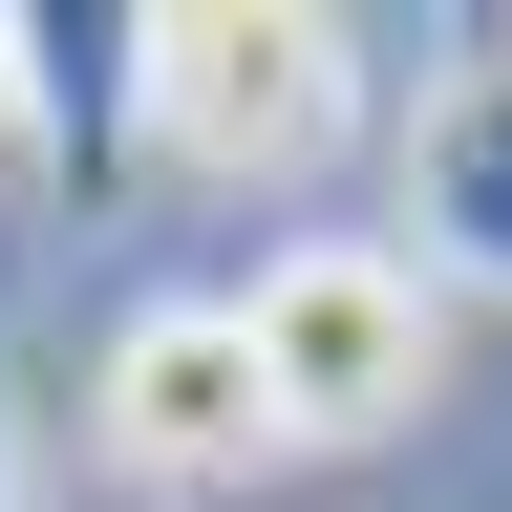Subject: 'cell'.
I'll use <instances>...</instances> for the list:
<instances>
[{
    "instance_id": "obj_1",
    "label": "cell",
    "mask_w": 512,
    "mask_h": 512,
    "mask_svg": "<svg viewBox=\"0 0 512 512\" xmlns=\"http://www.w3.org/2000/svg\"><path fill=\"white\" fill-rule=\"evenodd\" d=\"M363 107V43L299 0H150V171L192 192H299Z\"/></svg>"
},
{
    "instance_id": "obj_2",
    "label": "cell",
    "mask_w": 512,
    "mask_h": 512,
    "mask_svg": "<svg viewBox=\"0 0 512 512\" xmlns=\"http://www.w3.org/2000/svg\"><path fill=\"white\" fill-rule=\"evenodd\" d=\"M235 342H256V384H278L299 448H363V427H406L448 384V278L384 256V235H299V256H256Z\"/></svg>"
},
{
    "instance_id": "obj_3",
    "label": "cell",
    "mask_w": 512,
    "mask_h": 512,
    "mask_svg": "<svg viewBox=\"0 0 512 512\" xmlns=\"http://www.w3.org/2000/svg\"><path fill=\"white\" fill-rule=\"evenodd\" d=\"M86 448H107L128 491H256L299 427H278V384H256L235 299H150V320L86 363Z\"/></svg>"
},
{
    "instance_id": "obj_4",
    "label": "cell",
    "mask_w": 512,
    "mask_h": 512,
    "mask_svg": "<svg viewBox=\"0 0 512 512\" xmlns=\"http://www.w3.org/2000/svg\"><path fill=\"white\" fill-rule=\"evenodd\" d=\"M0 86H22L64 192H107L150 150V0H0Z\"/></svg>"
},
{
    "instance_id": "obj_5",
    "label": "cell",
    "mask_w": 512,
    "mask_h": 512,
    "mask_svg": "<svg viewBox=\"0 0 512 512\" xmlns=\"http://www.w3.org/2000/svg\"><path fill=\"white\" fill-rule=\"evenodd\" d=\"M427 278L512 299V22L448 64V107H427Z\"/></svg>"
},
{
    "instance_id": "obj_6",
    "label": "cell",
    "mask_w": 512,
    "mask_h": 512,
    "mask_svg": "<svg viewBox=\"0 0 512 512\" xmlns=\"http://www.w3.org/2000/svg\"><path fill=\"white\" fill-rule=\"evenodd\" d=\"M0 512H22V235H0Z\"/></svg>"
},
{
    "instance_id": "obj_7",
    "label": "cell",
    "mask_w": 512,
    "mask_h": 512,
    "mask_svg": "<svg viewBox=\"0 0 512 512\" xmlns=\"http://www.w3.org/2000/svg\"><path fill=\"white\" fill-rule=\"evenodd\" d=\"M0 107H22V86H0Z\"/></svg>"
}]
</instances>
